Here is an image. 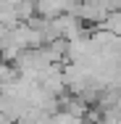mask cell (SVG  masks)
<instances>
[{
	"mask_svg": "<svg viewBox=\"0 0 121 124\" xmlns=\"http://www.w3.org/2000/svg\"><path fill=\"white\" fill-rule=\"evenodd\" d=\"M37 3V13L42 19H55L63 13H74L79 0H34Z\"/></svg>",
	"mask_w": 121,
	"mask_h": 124,
	"instance_id": "1",
	"label": "cell"
}]
</instances>
